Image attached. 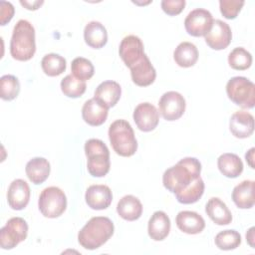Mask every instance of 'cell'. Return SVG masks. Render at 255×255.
<instances>
[{"label": "cell", "instance_id": "1", "mask_svg": "<svg viewBox=\"0 0 255 255\" xmlns=\"http://www.w3.org/2000/svg\"><path fill=\"white\" fill-rule=\"evenodd\" d=\"M201 163L195 157H184L167 168L162 175L163 186L176 194L200 176Z\"/></svg>", "mask_w": 255, "mask_h": 255}, {"label": "cell", "instance_id": "2", "mask_svg": "<svg viewBox=\"0 0 255 255\" xmlns=\"http://www.w3.org/2000/svg\"><path fill=\"white\" fill-rule=\"evenodd\" d=\"M113 221L105 216L92 217L78 233V241L82 247L95 250L104 245L114 234Z\"/></svg>", "mask_w": 255, "mask_h": 255}, {"label": "cell", "instance_id": "3", "mask_svg": "<svg viewBox=\"0 0 255 255\" xmlns=\"http://www.w3.org/2000/svg\"><path fill=\"white\" fill-rule=\"evenodd\" d=\"M35 52V29L29 21L21 19L13 28L10 54L15 60L28 61L33 58Z\"/></svg>", "mask_w": 255, "mask_h": 255}, {"label": "cell", "instance_id": "4", "mask_svg": "<svg viewBox=\"0 0 255 255\" xmlns=\"http://www.w3.org/2000/svg\"><path fill=\"white\" fill-rule=\"evenodd\" d=\"M109 138L113 149L121 156H131L137 149V141L133 129L126 120H117L111 124Z\"/></svg>", "mask_w": 255, "mask_h": 255}, {"label": "cell", "instance_id": "5", "mask_svg": "<svg viewBox=\"0 0 255 255\" xmlns=\"http://www.w3.org/2000/svg\"><path fill=\"white\" fill-rule=\"evenodd\" d=\"M85 153L88 158L87 168L92 176L103 177L109 172L111 167L110 151L103 140L88 139L85 143Z\"/></svg>", "mask_w": 255, "mask_h": 255}, {"label": "cell", "instance_id": "6", "mask_svg": "<svg viewBox=\"0 0 255 255\" xmlns=\"http://www.w3.org/2000/svg\"><path fill=\"white\" fill-rule=\"evenodd\" d=\"M226 94L235 105L252 109L255 105V85L245 77H233L226 84Z\"/></svg>", "mask_w": 255, "mask_h": 255}, {"label": "cell", "instance_id": "7", "mask_svg": "<svg viewBox=\"0 0 255 255\" xmlns=\"http://www.w3.org/2000/svg\"><path fill=\"white\" fill-rule=\"evenodd\" d=\"M38 206L40 212L47 218L61 216L67 208V197L62 189L56 186L45 188L39 196Z\"/></svg>", "mask_w": 255, "mask_h": 255}, {"label": "cell", "instance_id": "8", "mask_svg": "<svg viewBox=\"0 0 255 255\" xmlns=\"http://www.w3.org/2000/svg\"><path fill=\"white\" fill-rule=\"evenodd\" d=\"M28 234V224L21 217L10 218L0 230V246L9 250L24 241Z\"/></svg>", "mask_w": 255, "mask_h": 255}, {"label": "cell", "instance_id": "9", "mask_svg": "<svg viewBox=\"0 0 255 255\" xmlns=\"http://www.w3.org/2000/svg\"><path fill=\"white\" fill-rule=\"evenodd\" d=\"M185 106L183 96L175 91L164 93L158 102L159 114L168 122L180 119L185 112Z\"/></svg>", "mask_w": 255, "mask_h": 255}, {"label": "cell", "instance_id": "10", "mask_svg": "<svg viewBox=\"0 0 255 255\" xmlns=\"http://www.w3.org/2000/svg\"><path fill=\"white\" fill-rule=\"evenodd\" d=\"M213 23L211 13L202 8H197L188 13L184 20V27L186 32L193 37L205 36L210 30Z\"/></svg>", "mask_w": 255, "mask_h": 255}, {"label": "cell", "instance_id": "11", "mask_svg": "<svg viewBox=\"0 0 255 255\" xmlns=\"http://www.w3.org/2000/svg\"><path fill=\"white\" fill-rule=\"evenodd\" d=\"M206 44L213 50L227 48L232 39V32L229 25L222 20H213L210 30L204 36Z\"/></svg>", "mask_w": 255, "mask_h": 255}, {"label": "cell", "instance_id": "12", "mask_svg": "<svg viewBox=\"0 0 255 255\" xmlns=\"http://www.w3.org/2000/svg\"><path fill=\"white\" fill-rule=\"evenodd\" d=\"M119 54L123 62L128 68L136 64L145 55L141 40L134 35L126 36L122 40L119 48Z\"/></svg>", "mask_w": 255, "mask_h": 255}, {"label": "cell", "instance_id": "13", "mask_svg": "<svg viewBox=\"0 0 255 255\" xmlns=\"http://www.w3.org/2000/svg\"><path fill=\"white\" fill-rule=\"evenodd\" d=\"M133 121L141 131L153 130L159 122V112L150 103H141L137 105L132 115Z\"/></svg>", "mask_w": 255, "mask_h": 255}, {"label": "cell", "instance_id": "14", "mask_svg": "<svg viewBox=\"0 0 255 255\" xmlns=\"http://www.w3.org/2000/svg\"><path fill=\"white\" fill-rule=\"evenodd\" d=\"M30 200V187L23 179L13 180L7 191V201L14 210L24 209Z\"/></svg>", "mask_w": 255, "mask_h": 255}, {"label": "cell", "instance_id": "15", "mask_svg": "<svg viewBox=\"0 0 255 255\" xmlns=\"http://www.w3.org/2000/svg\"><path fill=\"white\" fill-rule=\"evenodd\" d=\"M86 203L95 210L108 208L113 200V193L109 186L104 184H94L88 187L85 194Z\"/></svg>", "mask_w": 255, "mask_h": 255}, {"label": "cell", "instance_id": "16", "mask_svg": "<svg viewBox=\"0 0 255 255\" xmlns=\"http://www.w3.org/2000/svg\"><path fill=\"white\" fill-rule=\"evenodd\" d=\"M229 129L237 138L249 137L254 131V118L246 111L235 112L229 121Z\"/></svg>", "mask_w": 255, "mask_h": 255}, {"label": "cell", "instance_id": "17", "mask_svg": "<svg viewBox=\"0 0 255 255\" xmlns=\"http://www.w3.org/2000/svg\"><path fill=\"white\" fill-rule=\"evenodd\" d=\"M132 82L139 87L151 85L156 77V72L148 57L144 55L136 64L129 68Z\"/></svg>", "mask_w": 255, "mask_h": 255}, {"label": "cell", "instance_id": "18", "mask_svg": "<svg viewBox=\"0 0 255 255\" xmlns=\"http://www.w3.org/2000/svg\"><path fill=\"white\" fill-rule=\"evenodd\" d=\"M108 108L95 98L85 102L82 108L83 120L90 126L99 127L103 125L108 118Z\"/></svg>", "mask_w": 255, "mask_h": 255}, {"label": "cell", "instance_id": "19", "mask_svg": "<svg viewBox=\"0 0 255 255\" xmlns=\"http://www.w3.org/2000/svg\"><path fill=\"white\" fill-rule=\"evenodd\" d=\"M178 229L186 234H198L203 231L205 221L203 217L194 211L184 210L178 212L175 218Z\"/></svg>", "mask_w": 255, "mask_h": 255}, {"label": "cell", "instance_id": "20", "mask_svg": "<svg viewBox=\"0 0 255 255\" xmlns=\"http://www.w3.org/2000/svg\"><path fill=\"white\" fill-rule=\"evenodd\" d=\"M170 231V220L167 214L161 210L155 211L148 220V236L154 241H161L167 237Z\"/></svg>", "mask_w": 255, "mask_h": 255}, {"label": "cell", "instance_id": "21", "mask_svg": "<svg viewBox=\"0 0 255 255\" xmlns=\"http://www.w3.org/2000/svg\"><path fill=\"white\" fill-rule=\"evenodd\" d=\"M121 95L122 88L119 83L115 81H105L97 87L94 98L110 109L117 105Z\"/></svg>", "mask_w": 255, "mask_h": 255}, {"label": "cell", "instance_id": "22", "mask_svg": "<svg viewBox=\"0 0 255 255\" xmlns=\"http://www.w3.org/2000/svg\"><path fill=\"white\" fill-rule=\"evenodd\" d=\"M208 217L217 225H227L232 221V214L227 205L218 197H211L205 206Z\"/></svg>", "mask_w": 255, "mask_h": 255}, {"label": "cell", "instance_id": "23", "mask_svg": "<svg viewBox=\"0 0 255 255\" xmlns=\"http://www.w3.org/2000/svg\"><path fill=\"white\" fill-rule=\"evenodd\" d=\"M254 184L253 180H243L237 184L232 191V200L238 208L249 209L254 205Z\"/></svg>", "mask_w": 255, "mask_h": 255}, {"label": "cell", "instance_id": "24", "mask_svg": "<svg viewBox=\"0 0 255 255\" xmlns=\"http://www.w3.org/2000/svg\"><path fill=\"white\" fill-rule=\"evenodd\" d=\"M84 39L86 44L91 48L101 49L108 42V33L102 23L91 21L85 26Z\"/></svg>", "mask_w": 255, "mask_h": 255}, {"label": "cell", "instance_id": "25", "mask_svg": "<svg viewBox=\"0 0 255 255\" xmlns=\"http://www.w3.org/2000/svg\"><path fill=\"white\" fill-rule=\"evenodd\" d=\"M117 212L123 219L134 221L141 216L142 204L135 196L125 195L118 202Z\"/></svg>", "mask_w": 255, "mask_h": 255}, {"label": "cell", "instance_id": "26", "mask_svg": "<svg viewBox=\"0 0 255 255\" xmlns=\"http://www.w3.org/2000/svg\"><path fill=\"white\" fill-rule=\"evenodd\" d=\"M26 174L29 180L34 184L43 183L50 174V163L44 157H34L26 164Z\"/></svg>", "mask_w": 255, "mask_h": 255}, {"label": "cell", "instance_id": "27", "mask_svg": "<svg viewBox=\"0 0 255 255\" xmlns=\"http://www.w3.org/2000/svg\"><path fill=\"white\" fill-rule=\"evenodd\" d=\"M217 166L220 172L228 178H235L243 171L242 160L237 154L231 152L221 154L217 159Z\"/></svg>", "mask_w": 255, "mask_h": 255}, {"label": "cell", "instance_id": "28", "mask_svg": "<svg viewBox=\"0 0 255 255\" xmlns=\"http://www.w3.org/2000/svg\"><path fill=\"white\" fill-rule=\"evenodd\" d=\"M173 59L179 67H192L198 60V50L190 42H181L173 52Z\"/></svg>", "mask_w": 255, "mask_h": 255}, {"label": "cell", "instance_id": "29", "mask_svg": "<svg viewBox=\"0 0 255 255\" xmlns=\"http://www.w3.org/2000/svg\"><path fill=\"white\" fill-rule=\"evenodd\" d=\"M204 192V182L199 176L186 188L175 194V197L179 203L192 204L197 202Z\"/></svg>", "mask_w": 255, "mask_h": 255}, {"label": "cell", "instance_id": "30", "mask_svg": "<svg viewBox=\"0 0 255 255\" xmlns=\"http://www.w3.org/2000/svg\"><path fill=\"white\" fill-rule=\"evenodd\" d=\"M41 67L47 76L56 77L65 72L67 63L64 57L55 53H50L43 57L41 61Z\"/></svg>", "mask_w": 255, "mask_h": 255}, {"label": "cell", "instance_id": "31", "mask_svg": "<svg viewBox=\"0 0 255 255\" xmlns=\"http://www.w3.org/2000/svg\"><path fill=\"white\" fill-rule=\"evenodd\" d=\"M87 85L85 81H81L74 77L72 74L67 75L61 81V90L63 94L69 98H79L86 92Z\"/></svg>", "mask_w": 255, "mask_h": 255}, {"label": "cell", "instance_id": "32", "mask_svg": "<svg viewBox=\"0 0 255 255\" xmlns=\"http://www.w3.org/2000/svg\"><path fill=\"white\" fill-rule=\"evenodd\" d=\"M229 66L237 71L247 70L252 64L251 54L242 47L234 48L228 55Z\"/></svg>", "mask_w": 255, "mask_h": 255}, {"label": "cell", "instance_id": "33", "mask_svg": "<svg viewBox=\"0 0 255 255\" xmlns=\"http://www.w3.org/2000/svg\"><path fill=\"white\" fill-rule=\"evenodd\" d=\"M214 242L220 250H233L241 244V235L233 229L223 230L215 236Z\"/></svg>", "mask_w": 255, "mask_h": 255}, {"label": "cell", "instance_id": "34", "mask_svg": "<svg viewBox=\"0 0 255 255\" xmlns=\"http://www.w3.org/2000/svg\"><path fill=\"white\" fill-rule=\"evenodd\" d=\"M20 83L13 75H4L0 78V96L4 101H12L19 95Z\"/></svg>", "mask_w": 255, "mask_h": 255}, {"label": "cell", "instance_id": "35", "mask_svg": "<svg viewBox=\"0 0 255 255\" xmlns=\"http://www.w3.org/2000/svg\"><path fill=\"white\" fill-rule=\"evenodd\" d=\"M72 75L81 81L90 80L95 73L92 62L86 58L78 57L73 60L71 64Z\"/></svg>", "mask_w": 255, "mask_h": 255}, {"label": "cell", "instance_id": "36", "mask_svg": "<svg viewBox=\"0 0 255 255\" xmlns=\"http://www.w3.org/2000/svg\"><path fill=\"white\" fill-rule=\"evenodd\" d=\"M243 0H220L219 9L226 19H235L244 5Z\"/></svg>", "mask_w": 255, "mask_h": 255}, {"label": "cell", "instance_id": "37", "mask_svg": "<svg viewBox=\"0 0 255 255\" xmlns=\"http://www.w3.org/2000/svg\"><path fill=\"white\" fill-rule=\"evenodd\" d=\"M185 6L184 0H163L161 1V9L169 16H175L181 13Z\"/></svg>", "mask_w": 255, "mask_h": 255}, {"label": "cell", "instance_id": "38", "mask_svg": "<svg viewBox=\"0 0 255 255\" xmlns=\"http://www.w3.org/2000/svg\"><path fill=\"white\" fill-rule=\"evenodd\" d=\"M15 9L10 2L1 1L0 2V23L2 26L6 25L13 18Z\"/></svg>", "mask_w": 255, "mask_h": 255}, {"label": "cell", "instance_id": "39", "mask_svg": "<svg viewBox=\"0 0 255 255\" xmlns=\"http://www.w3.org/2000/svg\"><path fill=\"white\" fill-rule=\"evenodd\" d=\"M43 3L44 1L42 0L41 1H25V0L20 1V4L28 10H37Z\"/></svg>", "mask_w": 255, "mask_h": 255}, {"label": "cell", "instance_id": "40", "mask_svg": "<svg viewBox=\"0 0 255 255\" xmlns=\"http://www.w3.org/2000/svg\"><path fill=\"white\" fill-rule=\"evenodd\" d=\"M254 150H255V148L252 147V148H250V149L246 152V154H245L246 161H247V163L250 165L251 168H254V163H253V159H254Z\"/></svg>", "mask_w": 255, "mask_h": 255}, {"label": "cell", "instance_id": "41", "mask_svg": "<svg viewBox=\"0 0 255 255\" xmlns=\"http://www.w3.org/2000/svg\"><path fill=\"white\" fill-rule=\"evenodd\" d=\"M254 230L255 228L251 227L246 233V240L252 248H254Z\"/></svg>", "mask_w": 255, "mask_h": 255}]
</instances>
